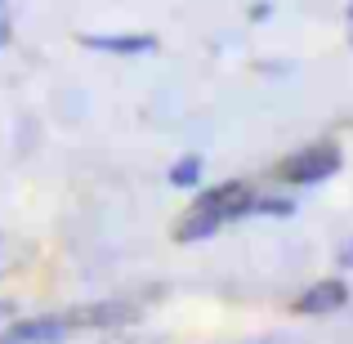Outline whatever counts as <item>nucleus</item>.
Returning <instances> with one entry per match:
<instances>
[{
    "instance_id": "1a4fd4ad",
    "label": "nucleus",
    "mask_w": 353,
    "mask_h": 344,
    "mask_svg": "<svg viewBox=\"0 0 353 344\" xmlns=\"http://www.w3.org/2000/svg\"><path fill=\"white\" fill-rule=\"evenodd\" d=\"M5 36H9V23H5V14H0V45H5Z\"/></svg>"
},
{
    "instance_id": "39448f33",
    "label": "nucleus",
    "mask_w": 353,
    "mask_h": 344,
    "mask_svg": "<svg viewBox=\"0 0 353 344\" xmlns=\"http://www.w3.org/2000/svg\"><path fill=\"white\" fill-rule=\"evenodd\" d=\"M90 50H108V54H148L157 50L152 36H85Z\"/></svg>"
},
{
    "instance_id": "6e6552de",
    "label": "nucleus",
    "mask_w": 353,
    "mask_h": 344,
    "mask_svg": "<svg viewBox=\"0 0 353 344\" xmlns=\"http://www.w3.org/2000/svg\"><path fill=\"white\" fill-rule=\"evenodd\" d=\"M255 210H264V215H291V201L286 197H264V201H250Z\"/></svg>"
},
{
    "instance_id": "9d476101",
    "label": "nucleus",
    "mask_w": 353,
    "mask_h": 344,
    "mask_svg": "<svg viewBox=\"0 0 353 344\" xmlns=\"http://www.w3.org/2000/svg\"><path fill=\"white\" fill-rule=\"evenodd\" d=\"M345 264L353 268V241H349V246H345Z\"/></svg>"
},
{
    "instance_id": "0eeeda50",
    "label": "nucleus",
    "mask_w": 353,
    "mask_h": 344,
    "mask_svg": "<svg viewBox=\"0 0 353 344\" xmlns=\"http://www.w3.org/2000/svg\"><path fill=\"white\" fill-rule=\"evenodd\" d=\"M201 179V156H183L179 165H170V183L174 188H192Z\"/></svg>"
},
{
    "instance_id": "7ed1b4c3",
    "label": "nucleus",
    "mask_w": 353,
    "mask_h": 344,
    "mask_svg": "<svg viewBox=\"0 0 353 344\" xmlns=\"http://www.w3.org/2000/svg\"><path fill=\"white\" fill-rule=\"evenodd\" d=\"M63 336H68V318H36L14 327L0 344H59Z\"/></svg>"
},
{
    "instance_id": "f257e3e1",
    "label": "nucleus",
    "mask_w": 353,
    "mask_h": 344,
    "mask_svg": "<svg viewBox=\"0 0 353 344\" xmlns=\"http://www.w3.org/2000/svg\"><path fill=\"white\" fill-rule=\"evenodd\" d=\"M340 170V156L331 148H309V152H295L291 161H282V179L286 183H322Z\"/></svg>"
},
{
    "instance_id": "423d86ee",
    "label": "nucleus",
    "mask_w": 353,
    "mask_h": 344,
    "mask_svg": "<svg viewBox=\"0 0 353 344\" xmlns=\"http://www.w3.org/2000/svg\"><path fill=\"white\" fill-rule=\"evenodd\" d=\"M219 228V215H210V210H192L188 224L179 228V241H197V237H210V232Z\"/></svg>"
},
{
    "instance_id": "20e7f679",
    "label": "nucleus",
    "mask_w": 353,
    "mask_h": 344,
    "mask_svg": "<svg viewBox=\"0 0 353 344\" xmlns=\"http://www.w3.org/2000/svg\"><path fill=\"white\" fill-rule=\"evenodd\" d=\"M345 300H349V286L345 282H318V286L304 291L300 313H331V309H340Z\"/></svg>"
},
{
    "instance_id": "f03ea898",
    "label": "nucleus",
    "mask_w": 353,
    "mask_h": 344,
    "mask_svg": "<svg viewBox=\"0 0 353 344\" xmlns=\"http://www.w3.org/2000/svg\"><path fill=\"white\" fill-rule=\"evenodd\" d=\"M250 188L246 183H219V188H210V192H201L197 197V210H210V215H219V219H228V215H241V210H250Z\"/></svg>"
}]
</instances>
